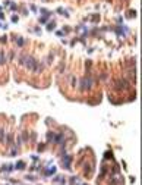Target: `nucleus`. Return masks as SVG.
Masks as SVG:
<instances>
[{
    "label": "nucleus",
    "mask_w": 142,
    "mask_h": 185,
    "mask_svg": "<svg viewBox=\"0 0 142 185\" xmlns=\"http://www.w3.org/2000/svg\"><path fill=\"white\" fill-rule=\"evenodd\" d=\"M27 68L29 69V71H34V69L37 68V60L32 57V56H27V60H25V63H23Z\"/></svg>",
    "instance_id": "nucleus-1"
},
{
    "label": "nucleus",
    "mask_w": 142,
    "mask_h": 185,
    "mask_svg": "<svg viewBox=\"0 0 142 185\" xmlns=\"http://www.w3.org/2000/svg\"><path fill=\"white\" fill-rule=\"evenodd\" d=\"M85 79V90H91L94 85V78L92 76H86V78H84Z\"/></svg>",
    "instance_id": "nucleus-2"
},
{
    "label": "nucleus",
    "mask_w": 142,
    "mask_h": 185,
    "mask_svg": "<svg viewBox=\"0 0 142 185\" xmlns=\"http://www.w3.org/2000/svg\"><path fill=\"white\" fill-rule=\"evenodd\" d=\"M116 87H117V88H128L129 82L126 81V79H119V81L116 82Z\"/></svg>",
    "instance_id": "nucleus-3"
},
{
    "label": "nucleus",
    "mask_w": 142,
    "mask_h": 185,
    "mask_svg": "<svg viewBox=\"0 0 142 185\" xmlns=\"http://www.w3.org/2000/svg\"><path fill=\"white\" fill-rule=\"evenodd\" d=\"M19 57H21V59H19V63H21V65H23V63H25V60H27V55H21Z\"/></svg>",
    "instance_id": "nucleus-4"
},
{
    "label": "nucleus",
    "mask_w": 142,
    "mask_h": 185,
    "mask_svg": "<svg viewBox=\"0 0 142 185\" xmlns=\"http://www.w3.org/2000/svg\"><path fill=\"white\" fill-rule=\"evenodd\" d=\"M79 90H85V79H81V82H79Z\"/></svg>",
    "instance_id": "nucleus-5"
},
{
    "label": "nucleus",
    "mask_w": 142,
    "mask_h": 185,
    "mask_svg": "<svg viewBox=\"0 0 142 185\" xmlns=\"http://www.w3.org/2000/svg\"><path fill=\"white\" fill-rule=\"evenodd\" d=\"M7 59H9V60L13 59V52H9V53H7Z\"/></svg>",
    "instance_id": "nucleus-6"
},
{
    "label": "nucleus",
    "mask_w": 142,
    "mask_h": 185,
    "mask_svg": "<svg viewBox=\"0 0 142 185\" xmlns=\"http://www.w3.org/2000/svg\"><path fill=\"white\" fill-rule=\"evenodd\" d=\"M18 44H19V47L23 46V38H18Z\"/></svg>",
    "instance_id": "nucleus-7"
},
{
    "label": "nucleus",
    "mask_w": 142,
    "mask_h": 185,
    "mask_svg": "<svg viewBox=\"0 0 142 185\" xmlns=\"http://www.w3.org/2000/svg\"><path fill=\"white\" fill-rule=\"evenodd\" d=\"M23 166H25V164H23V162H19V163L16 164V167H18V169H21V167H23Z\"/></svg>",
    "instance_id": "nucleus-8"
},
{
    "label": "nucleus",
    "mask_w": 142,
    "mask_h": 185,
    "mask_svg": "<svg viewBox=\"0 0 142 185\" xmlns=\"http://www.w3.org/2000/svg\"><path fill=\"white\" fill-rule=\"evenodd\" d=\"M3 62H5V59H3V53L0 52V65H3Z\"/></svg>",
    "instance_id": "nucleus-9"
}]
</instances>
